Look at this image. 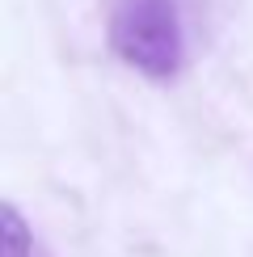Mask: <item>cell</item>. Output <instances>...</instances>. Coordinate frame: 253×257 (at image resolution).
Segmentation results:
<instances>
[{
  "mask_svg": "<svg viewBox=\"0 0 253 257\" xmlns=\"http://www.w3.org/2000/svg\"><path fill=\"white\" fill-rule=\"evenodd\" d=\"M110 47L148 80H173L186 59V30L177 0H114Z\"/></svg>",
  "mask_w": 253,
  "mask_h": 257,
  "instance_id": "obj_1",
  "label": "cell"
},
{
  "mask_svg": "<svg viewBox=\"0 0 253 257\" xmlns=\"http://www.w3.org/2000/svg\"><path fill=\"white\" fill-rule=\"evenodd\" d=\"M5 257H34L30 228H26V219H21V211L13 202L5 207Z\"/></svg>",
  "mask_w": 253,
  "mask_h": 257,
  "instance_id": "obj_2",
  "label": "cell"
}]
</instances>
